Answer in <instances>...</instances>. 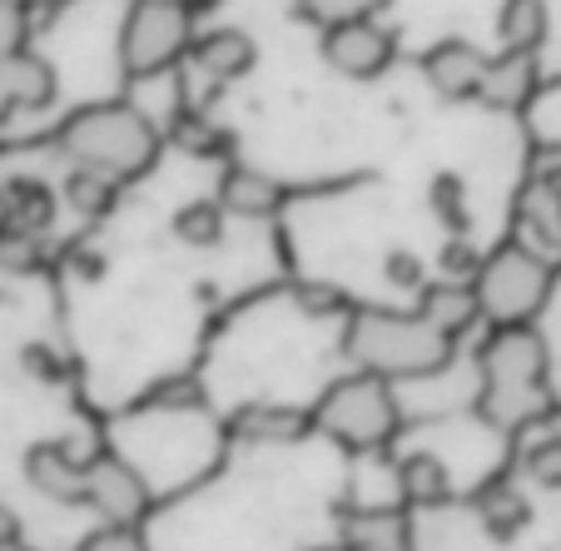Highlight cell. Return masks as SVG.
Masks as SVG:
<instances>
[{"instance_id":"cell-1","label":"cell","mask_w":561,"mask_h":551,"mask_svg":"<svg viewBox=\"0 0 561 551\" xmlns=\"http://www.w3.org/2000/svg\"><path fill=\"white\" fill-rule=\"evenodd\" d=\"M343 353L353 368L378 372V378H437L453 368L457 338H447L423 313H398V308H353L343 323Z\"/></svg>"},{"instance_id":"cell-2","label":"cell","mask_w":561,"mask_h":551,"mask_svg":"<svg viewBox=\"0 0 561 551\" xmlns=\"http://www.w3.org/2000/svg\"><path fill=\"white\" fill-rule=\"evenodd\" d=\"M482 363V403L477 413L488 417L502 433H517L522 423H531L551 407L547 392V372H551V353L531 323H492V338L477 353Z\"/></svg>"},{"instance_id":"cell-3","label":"cell","mask_w":561,"mask_h":551,"mask_svg":"<svg viewBox=\"0 0 561 551\" xmlns=\"http://www.w3.org/2000/svg\"><path fill=\"white\" fill-rule=\"evenodd\" d=\"M159 125L129 100H100V105H80L75 115H65L55 149H60L70 164H85V170H105L115 180H139V174L154 170L159 149H164Z\"/></svg>"},{"instance_id":"cell-4","label":"cell","mask_w":561,"mask_h":551,"mask_svg":"<svg viewBox=\"0 0 561 551\" xmlns=\"http://www.w3.org/2000/svg\"><path fill=\"white\" fill-rule=\"evenodd\" d=\"M313 427L333 443L353 447V452H378L398 437L403 427V407L388 378L378 372H348V378L329 382V392L313 407Z\"/></svg>"},{"instance_id":"cell-5","label":"cell","mask_w":561,"mask_h":551,"mask_svg":"<svg viewBox=\"0 0 561 551\" xmlns=\"http://www.w3.org/2000/svg\"><path fill=\"white\" fill-rule=\"evenodd\" d=\"M194 45V11L184 0H129L119 21V70L129 80H154L170 74Z\"/></svg>"},{"instance_id":"cell-6","label":"cell","mask_w":561,"mask_h":551,"mask_svg":"<svg viewBox=\"0 0 561 551\" xmlns=\"http://www.w3.org/2000/svg\"><path fill=\"white\" fill-rule=\"evenodd\" d=\"M551 259L531 249L527 239H507L492 249L482 274H477V298H482V319L488 323H531L551 298Z\"/></svg>"},{"instance_id":"cell-7","label":"cell","mask_w":561,"mask_h":551,"mask_svg":"<svg viewBox=\"0 0 561 551\" xmlns=\"http://www.w3.org/2000/svg\"><path fill=\"white\" fill-rule=\"evenodd\" d=\"M318 50H323V60L339 74H348V80H378V74H388L392 60H398V35L382 21L363 15V21L323 25V45H318Z\"/></svg>"},{"instance_id":"cell-8","label":"cell","mask_w":561,"mask_h":551,"mask_svg":"<svg viewBox=\"0 0 561 551\" xmlns=\"http://www.w3.org/2000/svg\"><path fill=\"white\" fill-rule=\"evenodd\" d=\"M85 507H95L100 521H139L149 512V482L139 478L125 457L95 452V457H90Z\"/></svg>"},{"instance_id":"cell-9","label":"cell","mask_w":561,"mask_h":551,"mask_svg":"<svg viewBox=\"0 0 561 551\" xmlns=\"http://www.w3.org/2000/svg\"><path fill=\"white\" fill-rule=\"evenodd\" d=\"M60 80H55L50 60L35 50H5L0 55V125L11 115H35V110L55 105Z\"/></svg>"},{"instance_id":"cell-10","label":"cell","mask_w":561,"mask_h":551,"mask_svg":"<svg viewBox=\"0 0 561 551\" xmlns=\"http://www.w3.org/2000/svg\"><path fill=\"white\" fill-rule=\"evenodd\" d=\"M25 482H31L45 502L80 507L90 492V457H75L70 443H35L31 452H25Z\"/></svg>"},{"instance_id":"cell-11","label":"cell","mask_w":561,"mask_h":551,"mask_svg":"<svg viewBox=\"0 0 561 551\" xmlns=\"http://www.w3.org/2000/svg\"><path fill=\"white\" fill-rule=\"evenodd\" d=\"M488 60L492 55H482L472 41H437V45H427V55H423V80L433 85V95H443V100H477Z\"/></svg>"},{"instance_id":"cell-12","label":"cell","mask_w":561,"mask_h":551,"mask_svg":"<svg viewBox=\"0 0 561 551\" xmlns=\"http://www.w3.org/2000/svg\"><path fill=\"white\" fill-rule=\"evenodd\" d=\"M537 85H541L537 50H502L488 60L477 100L488 110H497V115H517V110H527L537 100Z\"/></svg>"},{"instance_id":"cell-13","label":"cell","mask_w":561,"mask_h":551,"mask_svg":"<svg viewBox=\"0 0 561 551\" xmlns=\"http://www.w3.org/2000/svg\"><path fill=\"white\" fill-rule=\"evenodd\" d=\"M190 60L199 65V74H209L214 85H233V80H244L259 65V45H254V35L239 31V25H219V31L194 35Z\"/></svg>"},{"instance_id":"cell-14","label":"cell","mask_w":561,"mask_h":551,"mask_svg":"<svg viewBox=\"0 0 561 551\" xmlns=\"http://www.w3.org/2000/svg\"><path fill=\"white\" fill-rule=\"evenodd\" d=\"M284 184L274 174L254 170V164H229L219 174V204L224 214H239V219H274L284 209Z\"/></svg>"},{"instance_id":"cell-15","label":"cell","mask_w":561,"mask_h":551,"mask_svg":"<svg viewBox=\"0 0 561 551\" xmlns=\"http://www.w3.org/2000/svg\"><path fill=\"white\" fill-rule=\"evenodd\" d=\"M417 313H423V319H433L447 338H462L472 323H482V298H477V284L443 278V284H423V288H417Z\"/></svg>"},{"instance_id":"cell-16","label":"cell","mask_w":561,"mask_h":551,"mask_svg":"<svg viewBox=\"0 0 561 551\" xmlns=\"http://www.w3.org/2000/svg\"><path fill=\"white\" fill-rule=\"evenodd\" d=\"M308 427H313V413H304V407L254 403V407H239V417L229 423V433L244 437V443H298Z\"/></svg>"},{"instance_id":"cell-17","label":"cell","mask_w":561,"mask_h":551,"mask_svg":"<svg viewBox=\"0 0 561 551\" xmlns=\"http://www.w3.org/2000/svg\"><path fill=\"white\" fill-rule=\"evenodd\" d=\"M472 507H477V517H482V527H488L497 541H512V537H517V531L531 521L527 492H522L512 478L482 482V487H477V497H472Z\"/></svg>"},{"instance_id":"cell-18","label":"cell","mask_w":561,"mask_h":551,"mask_svg":"<svg viewBox=\"0 0 561 551\" xmlns=\"http://www.w3.org/2000/svg\"><path fill=\"white\" fill-rule=\"evenodd\" d=\"M398 487L413 507H447L453 502V472L437 452H408L398 462Z\"/></svg>"},{"instance_id":"cell-19","label":"cell","mask_w":561,"mask_h":551,"mask_svg":"<svg viewBox=\"0 0 561 551\" xmlns=\"http://www.w3.org/2000/svg\"><path fill=\"white\" fill-rule=\"evenodd\" d=\"M517 219L527 229V244L541 249V254L561 259V199L547 194L537 180H527V190L517 194Z\"/></svg>"},{"instance_id":"cell-20","label":"cell","mask_w":561,"mask_h":551,"mask_svg":"<svg viewBox=\"0 0 561 551\" xmlns=\"http://www.w3.org/2000/svg\"><path fill=\"white\" fill-rule=\"evenodd\" d=\"M343 541L353 551H413V531H408V517L398 512H353L343 521Z\"/></svg>"},{"instance_id":"cell-21","label":"cell","mask_w":561,"mask_h":551,"mask_svg":"<svg viewBox=\"0 0 561 551\" xmlns=\"http://www.w3.org/2000/svg\"><path fill=\"white\" fill-rule=\"evenodd\" d=\"M497 35H502V50H541V41L551 35L547 0H502Z\"/></svg>"},{"instance_id":"cell-22","label":"cell","mask_w":561,"mask_h":551,"mask_svg":"<svg viewBox=\"0 0 561 551\" xmlns=\"http://www.w3.org/2000/svg\"><path fill=\"white\" fill-rule=\"evenodd\" d=\"M65 204H70L80 219H105L110 209H115L119 199V180L105 170H85V164H70V174H65Z\"/></svg>"},{"instance_id":"cell-23","label":"cell","mask_w":561,"mask_h":551,"mask_svg":"<svg viewBox=\"0 0 561 551\" xmlns=\"http://www.w3.org/2000/svg\"><path fill=\"white\" fill-rule=\"evenodd\" d=\"M11 229L21 233H50L55 229V194L41 180H11Z\"/></svg>"},{"instance_id":"cell-24","label":"cell","mask_w":561,"mask_h":551,"mask_svg":"<svg viewBox=\"0 0 561 551\" xmlns=\"http://www.w3.org/2000/svg\"><path fill=\"white\" fill-rule=\"evenodd\" d=\"M170 139L184 149V154H194V160H224V154L233 149L229 129L214 125V119H204V115H194V110H184V115L174 119Z\"/></svg>"},{"instance_id":"cell-25","label":"cell","mask_w":561,"mask_h":551,"mask_svg":"<svg viewBox=\"0 0 561 551\" xmlns=\"http://www.w3.org/2000/svg\"><path fill=\"white\" fill-rule=\"evenodd\" d=\"M224 204L219 199H190L174 209V233H180L190 249H214L224 244Z\"/></svg>"},{"instance_id":"cell-26","label":"cell","mask_w":561,"mask_h":551,"mask_svg":"<svg viewBox=\"0 0 561 551\" xmlns=\"http://www.w3.org/2000/svg\"><path fill=\"white\" fill-rule=\"evenodd\" d=\"M427 199H433V214L447 223L453 233H467L472 229V209H467V184L462 174H437L433 190H427Z\"/></svg>"},{"instance_id":"cell-27","label":"cell","mask_w":561,"mask_h":551,"mask_svg":"<svg viewBox=\"0 0 561 551\" xmlns=\"http://www.w3.org/2000/svg\"><path fill=\"white\" fill-rule=\"evenodd\" d=\"M392 0H298L304 21L313 25H339V21H363V15L388 11Z\"/></svg>"},{"instance_id":"cell-28","label":"cell","mask_w":561,"mask_h":551,"mask_svg":"<svg viewBox=\"0 0 561 551\" xmlns=\"http://www.w3.org/2000/svg\"><path fill=\"white\" fill-rule=\"evenodd\" d=\"M482 264H488V254L467 239V233H453L443 244V254H437V268H443V278H457V284H477V274H482Z\"/></svg>"},{"instance_id":"cell-29","label":"cell","mask_w":561,"mask_h":551,"mask_svg":"<svg viewBox=\"0 0 561 551\" xmlns=\"http://www.w3.org/2000/svg\"><path fill=\"white\" fill-rule=\"evenodd\" d=\"M75 551H149V541L139 531V521H100Z\"/></svg>"},{"instance_id":"cell-30","label":"cell","mask_w":561,"mask_h":551,"mask_svg":"<svg viewBox=\"0 0 561 551\" xmlns=\"http://www.w3.org/2000/svg\"><path fill=\"white\" fill-rule=\"evenodd\" d=\"M41 259H45V233L5 229V239H0V268L31 274V268H41Z\"/></svg>"},{"instance_id":"cell-31","label":"cell","mask_w":561,"mask_h":551,"mask_svg":"<svg viewBox=\"0 0 561 551\" xmlns=\"http://www.w3.org/2000/svg\"><path fill=\"white\" fill-rule=\"evenodd\" d=\"M522 462H527V478L537 482V487H557L561 492V437L541 433L537 443L527 447V457H522Z\"/></svg>"},{"instance_id":"cell-32","label":"cell","mask_w":561,"mask_h":551,"mask_svg":"<svg viewBox=\"0 0 561 551\" xmlns=\"http://www.w3.org/2000/svg\"><path fill=\"white\" fill-rule=\"evenodd\" d=\"M25 35H31V11H25V0H0V55L25 50Z\"/></svg>"},{"instance_id":"cell-33","label":"cell","mask_w":561,"mask_h":551,"mask_svg":"<svg viewBox=\"0 0 561 551\" xmlns=\"http://www.w3.org/2000/svg\"><path fill=\"white\" fill-rule=\"evenodd\" d=\"M382 274H388V284L392 288H423L427 284V274H423V259L413 254V249H392L388 254V264H382Z\"/></svg>"},{"instance_id":"cell-34","label":"cell","mask_w":561,"mask_h":551,"mask_svg":"<svg viewBox=\"0 0 561 551\" xmlns=\"http://www.w3.org/2000/svg\"><path fill=\"white\" fill-rule=\"evenodd\" d=\"M298 308H304V313H313V319H333V313H343V308H348V298H343L333 284H304V288H298Z\"/></svg>"},{"instance_id":"cell-35","label":"cell","mask_w":561,"mask_h":551,"mask_svg":"<svg viewBox=\"0 0 561 551\" xmlns=\"http://www.w3.org/2000/svg\"><path fill=\"white\" fill-rule=\"evenodd\" d=\"M531 180H537L547 194H557V199H561V145L541 149L537 164H531Z\"/></svg>"},{"instance_id":"cell-36","label":"cell","mask_w":561,"mask_h":551,"mask_svg":"<svg viewBox=\"0 0 561 551\" xmlns=\"http://www.w3.org/2000/svg\"><path fill=\"white\" fill-rule=\"evenodd\" d=\"M21 358H25V368H31V372H35V378H45V382H60V378H65L60 358H55V353H50V348H41V343H31V348H25V353H21Z\"/></svg>"},{"instance_id":"cell-37","label":"cell","mask_w":561,"mask_h":551,"mask_svg":"<svg viewBox=\"0 0 561 551\" xmlns=\"http://www.w3.org/2000/svg\"><path fill=\"white\" fill-rule=\"evenodd\" d=\"M70 268H75V274H85V278H100V274H105V264L95 259V249H75Z\"/></svg>"},{"instance_id":"cell-38","label":"cell","mask_w":561,"mask_h":551,"mask_svg":"<svg viewBox=\"0 0 561 551\" xmlns=\"http://www.w3.org/2000/svg\"><path fill=\"white\" fill-rule=\"evenodd\" d=\"M541 433H547V437H561V407H557V403L541 413Z\"/></svg>"},{"instance_id":"cell-39","label":"cell","mask_w":561,"mask_h":551,"mask_svg":"<svg viewBox=\"0 0 561 551\" xmlns=\"http://www.w3.org/2000/svg\"><path fill=\"white\" fill-rule=\"evenodd\" d=\"M5 537H21V521H15L11 507H0V541H5Z\"/></svg>"},{"instance_id":"cell-40","label":"cell","mask_w":561,"mask_h":551,"mask_svg":"<svg viewBox=\"0 0 561 551\" xmlns=\"http://www.w3.org/2000/svg\"><path fill=\"white\" fill-rule=\"evenodd\" d=\"M5 229H11V194L0 184V239H5Z\"/></svg>"},{"instance_id":"cell-41","label":"cell","mask_w":561,"mask_h":551,"mask_svg":"<svg viewBox=\"0 0 561 551\" xmlns=\"http://www.w3.org/2000/svg\"><path fill=\"white\" fill-rule=\"evenodd\" d=\"M60 5H70V0H25V11H60Z\"/></svg>"},{"instance_id":"cell-42","label":"cell","mask_w":561,"mask_h":551,"mask_svg":"<svg viewBox=\"0 0 561 551\" xmlns=\"http://www.w3.org/2000/svg\"><path fill=\"white\" fill-rule=\"evenodd\" d=\"M0 551H31V547H25L21 537H5V541H0Z\"/></svg>"},{"instance_id":"cell-43","label":"cell","mask_w":561,"mask_h":551,"mask_svg":"<svg viewBox=\"0 0 561 551\" xmlns=\"http://www.w3.org/2000/svg\"><path fill=\"white\" fill-rule=\"evenodd\" d=\"M308 551H353L348 541H329V547H308Z\"/></svg>"}]
</instances>
